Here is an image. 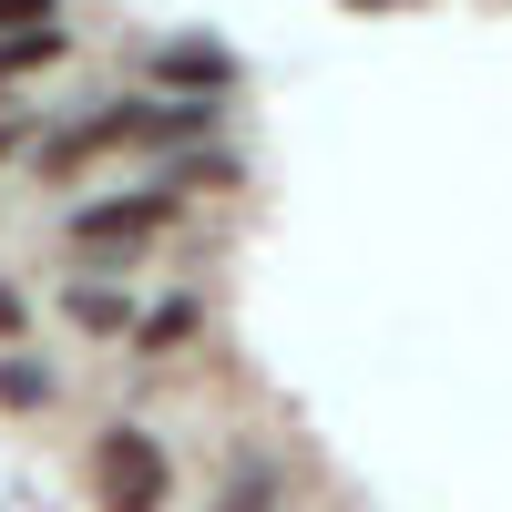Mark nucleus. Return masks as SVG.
I'll use <instances>...</instances> for the list:
<instances>
[{
  "instance_id": "obj_4",
  "label": "nucleus",
  "mask_w": 512,
  "mask_h": 512,
  "mask_svg": "<svg viewBox=\"0 0 512 512\" xmlns=\"http://www.w3.org/2000/svg\"><path fill=\"white\" fill-rule=\"evenodd\" d=\"M52 390H62V379L41 369L31 349H11V359H0V410H52Z\"/></svg>"
},
{
  "instance_id": "obj_7",
  "label": "nucleus",
  "mask_w": 512,
  "mask_h": 512,
  "mask_svg": "<svg viewBox=\"0 0 512 512\" xmlns=\"http://www.w3.org/2000/svg\"><path fill=\"white\" fill-rule=\"evenodd\" d=\"M41 21H62V0H0V31H41Z\"/></svg>"
},
{
  "instance_id": "obj_1",
  "label": "nucleus",
  "mask_w": 512,
  "mask_h": 512,
  "mask_svg": "<svg viewBox=\"0 0 512 512\" xmlns=\"http://www.w3.org/2000/svg\"><path fill=\"white\" fill-rule=\"evenodd\" d=\"M93 502L103 512H164L175 502V461H164V441L144 431V420H113V431L93 441Z\"/></svg>"
},
{
  "instance_id": "obj_3",
  "label": "nucleus",
  "mask_w": 512,
  "mask_h": 512,
  "mask_svg": "<svg viewBox=\"0 0 512 512\" xmlns=\"http://www.w3.org/2000/svg\"><path fill=\"white\" fill-rule=\"evenodd\" d=\"M62 308H72V328H93V338H134V297H113V287H62Z\"/></svg>"
},
{
  "instance_id": "obj_6",
  "label": "nucleus",
  "mask_w": 512,
  "mask_h": 512,
  "mask_svg": "<svg viewBox=\"0 0 512 512\" xmlns=\"http://www.w3.org/2000/svg\"><path fill=\"white\" fill-rule=\"evenodd\" d=\"M41 62H62V21H41V31H11V41H0V72H41Z\"/></svg>"
},
{
  "instance_id": "obj_2",
  "label": "nucleus",
  "mask_w": 512,
  "mask_h": 512,
  "mask_svg": "<svg viewBox=\"0 0 512 512\" xmlns=\"http://www.w3.org/2000/svg\"><path fill=\"white\" fill-rule=\"evenodd\" d=\"M164 216H175V195H134V205H82L72 216V246H144Z\"/></svg>"
},
{
  "instance_id": "obj_5",
  "label": "nucleus",
  "mask_w": 512,
  "mask_h": 512,
  "mask_svg": "<svg viewBox=\"0 0 512 512\" xmlns=\"http://www.w3.org/2000/svg\"><path fill=\"white\" fill-rule=\"evenodd\" d=\"M195 318H205L195 297H175V308H154V318H134V349H144V359H164V349H185V338H195Z\"/></svg>"
},
{
  "instance_id": "obj_8",
  "label": "nucleus",
  "mask_w": 512,
  "mask_h": 512,
  "mask_svg": "<svg viewBox=\"0 0 512 512\" xmlns=\"http://www.w3.org/2000/svg\"><path fill=\"white\" fill-rule=\"evenodd\" d=\"M0 338H21V287H0Z\"/></svg>"
}]
</instances>
